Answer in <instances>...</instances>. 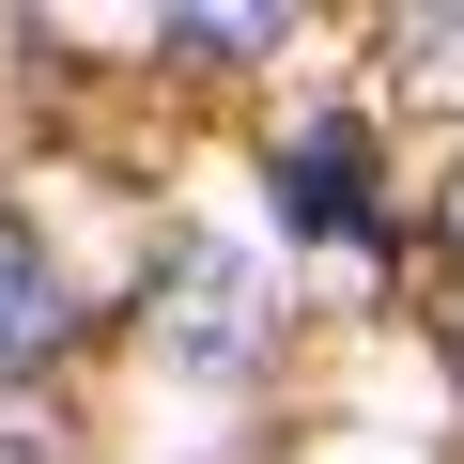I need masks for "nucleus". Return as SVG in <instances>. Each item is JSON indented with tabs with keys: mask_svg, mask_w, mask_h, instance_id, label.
Listing matches in <instances>:
<instances>
[{
	"mask_svg": "<svg viewBox=\"0 0 464 464\" xmlns=\"http://www.w3.org/2000/svg\"><path fill=\"white\" fill-rule=\"evenodd\" d=\"M155 325H170V356H201V372H264V341H279L264 279L232 264V248H186L170 295H155Z\"/></svg>",
	"mask_w": 464,
	"mask_h": 464,
	"instance_id": "f257e3e1",
	"label": "nucleus"
},
{
	"mask_svg": "<svg viewBox=\"0 0 464 464\" xmlns=\"http://www.w3.org/2000/svg\"><path fill=\"white\" fill-rule=\"evenodd\" d=\"M78 341V295H63V264H47V232L0 201V372H47Z\"/></svg>",
	"mask_w": 464,
	"mask_h": 464,
	"instance_id": "f03ea898",
	"label": "nucleus"
},
{
	"mask_svg": "<svg viewBox=\"0 0 464 464\" xmlns=\"http://www.w3.org/2000/svg\"><path fill=\"white\" fill-rule=\"evenodd\" d=\"M279 201H295V232H372V140L356 124L279 140Z\"/></svg>",
	"mask_w": 464,
	"mask_h": 464,
	"instance_id": "7ed1b4c3",
	"label": "nucleus"
},
{
	"mask_svg": "<svg viewBox=\"0 0 464 464\" xmlns=\"http://www.w3.org/2000/svg\"><path fill=\"white\" fill-rule=\"evenodd\" d=\"M387 63H402V93L464 109V0H449V16H402V32H387Z\"/></svg>",
	"mask_w": 464,
	"mask_h": 464,
	"instance_id": "20e7f679",
	"label": "nucleus"
},
{
	"mask_svg": "<svg viewBox=\"0 0 464 464\" xmlns=\"http://www.w3.org/2000/svg\"><path fill=\"white\" fill-rule=\"evenodd\" d=\"M295 16H264V0H232V16H170V63H264Z\"/></svg>",
	"mask_w": 464,
	"mask_h": 464,
	"instance_id": "39448f33",
	"label": "nucleus"
},
{
	"mask_svg": "<svg viewBox=\"0 0 464 464\" xmlns=\"http://www.w3.org/2000/svg\"><path fill=\"white\" fill-rule=\"evenodd\" d=\"M433 232H449V264H464V170H449V186H433Z\"/></svg>",
	"mask_w": 464,
	"mask_h": 464,
	"instance_id": "423d86ee",
	"label": "nucleus"
},
{
	"mask_svg": "<svg viewBox=\"0 0 464 464\" xmlns=\"http://www.w3.org/2000/svg\"><path fill=\"white\" fill-rule=\"evenodd\" d=\"M433 341H449V372H464V295H449V310H433Z\"/></svg>",
	"mask_w": 464,
	"mask_h": 464,
	"instance_id": "0eeeda50",
	"label": "nucleus"
},
{
	"mask_svg": "<svg viewBox=\"0 0 464 464\" xmlns=\"http://www.w3.org/2000/svg\"><path fill=\"white\" fill-rule=\"evenodd\" d=\"M0 464H47V449H32V433H0Z\"/></svg>",
	"mask_w": 464,
	"mask_h": 464,
	"instance_id": "6e6552de",
	"label": "nucleus"
}]
</instances>
